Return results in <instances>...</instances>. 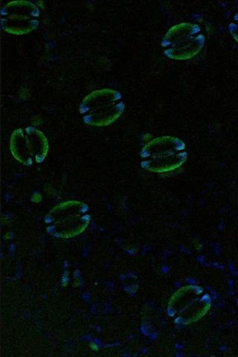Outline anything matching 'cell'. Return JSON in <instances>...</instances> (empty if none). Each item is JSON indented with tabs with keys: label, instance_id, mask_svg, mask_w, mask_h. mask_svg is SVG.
<instances>
[{
	"label": "cell",
	"instance_id": "6da1fadb",
	"mask_svg": "<svg viewBox=\"0 0 238 357\" xmlns=\"http://www.w3.org/2000/svg\"><path fill=\"white\" fill-rule=\"evenodd\" d=\"M188 158L184 142L174 137H161L146 144L141 152L142 166L154 173L173 172Z\"/></svg>",
	"mask_w": 238,
	"mask_h": 357
},
{
	"label": "cell",
	"instance_id": "7a4b0ae2",
	"mask_svg": "<svg viewBox=\"0 0 238 357\" xmlns=\"http://www.w3.org/2000/svg\"><path fill=\"white\" fill-rule=\"evenodd\" d=\"M124 110L122 95L108 88L90 93L80 105V114L86 124L98 128L112 125L122 115Z\"/></svg>",
	"mask_w": 238,
	"mask_h": 357
},
{
	"label": "cell",
	"instance_id": "3957f363",
	"mask_svg": "<svg viewBox=\"0 0 238 357\" xmlns=\"http://www.w3.org/2000/svg\"><path fill=\"white\" fill-rule=\"evenodd\" d=\"M205 43L206 37L201 27L185 22L169 29L162 40V47L169 59L188 61L200 53Z\"/></svg>",
	"mask_w": 238,
	"mask_h": 357
},
{
	"label": "cell",
	"instance_id": "277c9868",
	"mask_svg": "<svg viewBox=\"0 0 238 357\" xmlns=\"http://www.w3.org/2000/svg\"><path fill=\"white\" fill-rule=\"evenodd\" d=\"M10 150L19 162L31 166L46 159L49 142L40 130L33 127L22 128L15 130L11 135Z\"/></svg>",
	"mask_w": 238,
	"mask_h": 357
},
{
	"label": "cell",
	"instance_id": "5b68a950",
	"mask_svg": "<svg viewBox=\"0 0 238 357\" xmlns=\"http://www.w3.org/2000/svg\"><path fill=\"white\" fill-rule=\"evenodd\" d=\"M40 17L39 8L31 2H10L2 8L1 27L10 35H27L38 28Z\"/></svg>",
	"mask_w": 238,
	"mask_h": 357
},
{
	"label": "cell",
	"instance_id": "8992f818",
	"mask_svg": "<svg viewBox=\"0 0 238 357\" xmlns=\"http://www.w3.org/2000/svg\"><path fill=\"white\" fill-rule=\"evenodd\" d=\"M229 29L232 38L238 43V13L234 16Z\"/></svg>",
	"mask_w": 238,
	"mask_h": 357
}]
</instances>
